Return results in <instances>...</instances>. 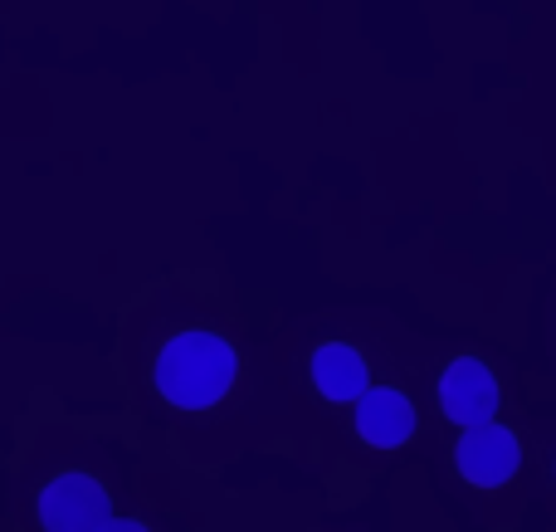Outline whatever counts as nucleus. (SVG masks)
I'll return each mask as SVG.
<instances>
[{
    "label": "nucleus",
    "instance_id": "obj_1",
    "mask_svg": "<svg viewBox=\"0 0 556 532\" xmlns=\"http://www.w3.org/2000/svg\"><path fill=\"white\" fill-rule=\"evenodd\" d=\"M235 347L215 332H181L156 357V391L181 410H205L235 387Z\"/></svg>",
    "mask_w": 556,
    "mask_h": 532
},
{
    "label": "nucleus",
    "instance_id": "obj_2",
    "mask_svg": "<svg viewBox=\"0 0 556 532\" xmlns=\"http://www.w3.org/2000/svg\"><path fill=\"white\" fill-rule=\"evenodd\" d=\"M39 523L45 532H103L113 523V504L98 479L64 474L39 494Z\"/></svg>",
    "mask_w": 556,
    "mask_h": 532
},
{
    "label": "nucleus",
    "instance_id": "obj_3",
    "mask_svg": "<svg viewBox=\"0 0 556 532\" xmlns=\"http://www.w3.org/2000/svg\"><path fill=\"white\" fill-rule=\"evenodd\" d=\"M440 410L464 430L489 426L498 416V381H493V371L473 357L450 362L440 377Z\"/></svg>",
    "mask_w": 556,
    "mask_h": 532
},
{
    "label": "nucleus",
    "instance_id": "obj_4",
    "mask_svg": "<svg viewBox=\"0 0 556 532\" xmlns=\"http://www.w3.org/2000/svg\"><path fill=\"white\" fill-rule=\"evenodd\" d=\"M518 435H513L508 426H479V430H464L459 449H454V465H459V474L469 479L473 489H498L508 484L513 474H518Z\"/></svg>",
    "mask_w": 556,
    "mask_h": 532
},
{
    "label": "nucleus",
    "instance_id": "obj_5",
    "mask_svg": "<svg viewBox=\"0 0 556 532\" xmlns=\"http://www.w3.org/2000/svg\"><path fill=\"white\" fill-rule=\"evenodd\" d=\"M356 435L376 449H395L415 435V406L391 387H371L356 401Z\"/></svg>",
    "mask_w": 556,
    "mask_h": 532
},
{
    "label": "nucleus",
    "instance_id": "obj_6",
    "mask_svg": "<svg viewBox=\"0 0 556 532\" xmlns=\"http://www.w3.org/2000/svg\"><path fill=\"white\" fill-rule=\"evenodd\" d=\"M313 381L327 401H362L371 391L362 352L346 347V342H327V347L313 352Z\"/></svg>",
    "mask_w": 556,
    "mask_h": 532
},
{
    "label": "nucleus",
    "instance_id": "obj_7",
    "mask_svg": "<svg viewBox=\"0 0 556 532\" xmlns=\"http://www.w3.org/2000/svg\"><path fill=\"white\" fill-rule=\"evenodd\" d=\"M103 532H152V528H142V523H132V518H113Z\"/></svg>",
    "mask_w": 556,
    "mask_h": 532
}]
</instances>
